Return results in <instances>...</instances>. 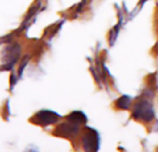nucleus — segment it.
I'll return each mask as SVG.
<instances>
[{
    "mask_svg": "<svg viewBox=\"0 0 158 152\" xmlns=\"http://www.w3.org/2000/svg\"><path fill=\"white\" fill-rule=\"evenodd\" d=\"M131 97L128 96H123L121 98H119L116 103V106L118 109L121 110H128L131 107Z\"/></svg>",
    "mask_w": 158,
    "mask_h": 152,
    "instance_id": "423d86ee",
    "label": "nucleus"
},
{
    "mask_svg": "<svg viewBox=\"0 0 158 152\" xmlns=\"http://www.w3.org/2000/svg\"><path fill=\"white\" fill-rule=\"evenodd\" d=\"M79 126H80L79 124L68 121L67 123L60 124L56 128V134L58 136H62L64 137H74L79 132Z\"/></svg>",
    "mask_w": 158,
    "mask_h": 152,
    "instance_id": "20e7f679",
    "label": "nucleus"
},
{
    "mask_svg": "<svg viewBox=\"0 0 158 152\" xmlns=\"http://www.w3.org/2000/svg\"><path fill=\"white\" fill-rule=\"evenodd\" d=\"M83 149L87 151H97L100 147V138L96 130L86 127L82 137Z\"/></svg>",
    "mask_w": 158,
    "mask_h": 152,
    "instance_id": "f03ea898",
    "label": "nucleus"
},
{
    "mask_svg": "<svg viewBox=\"0 0 158 152\" xmlns=\"http://www.w3.org/2000/svg\"><path fill=\"white\" fill-rule=\"evenodd\" d=\"M132 116L134 119L145 123L151 122L155 117V111L152 104L147 100H141L135 104Z\"/></svg>",
    "mask_w": 158,
    "mask_h": 152,
    "instance_id": "f257e3e1",
    "label": "nucleus"
},
{
    "mask_svg": "<svg viewBox=\"0 0 158 152\" xmlns=\"http://www.w3.org/2000/svg\"><path fill=\"white\" fill-rule=\"evenodd\" d=\"M68 121L80 125V124H85L87 122V117L81 111H73L68 116Z\"/></svg>",
    "mask_w": 158,
    "mask_h": 152,
    "instance_id": "39448f33",
    "label": "nucleus"
},
{
    "mask_svg": "<svg viewBox=\"0 0 158 152\" xmlns=\"http://www.w3.org/2000/svg\"><path fill=\"white\" fill-rule=\"evenodd\" d=\"M59 118H60V115H58L56 112H54L51 111H41L33 116L31 121L39 125L46 126V125L56 123Z\"/></svg>",
    "mask_w": 158,
    "mask_h": 152,
    "instance_id": "7ed1b4c3",
    "label": "nucleus"
}]
</instances>
